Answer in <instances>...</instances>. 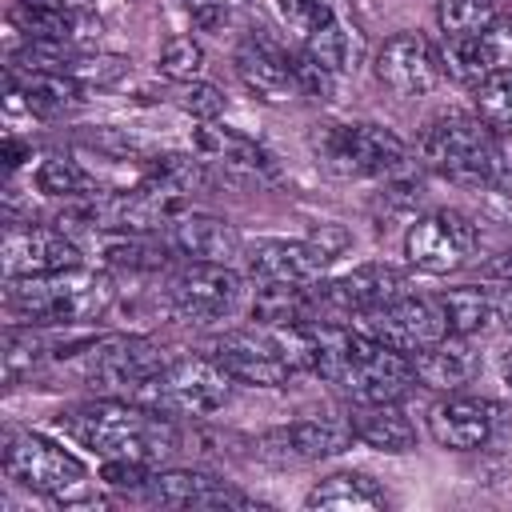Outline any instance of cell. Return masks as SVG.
<instances>
[{"label": "cell", "mask_w": 512, "mask_h": 512, "mask_svg": "<svg viewBox=\"0 0 512 512\" xmlns=\"http://www.w3.org/2000/svg\"><path fill=\"white\" fill-rule=\"evenodd\" d=\"M56 428L72 436L76 444L92 448L100 460H140V464H160L176 452L180 432L172 416L152 412L136 400H92L80 408H68L56 416Z\"/></svg>", "instance_id": "obj_1"}, {"label": "cell", "mask_w": 512, "mask_h": 512, "mask_svg": "<svg viewBox=\"0 0 512 512\" xmlns=\"http://www.w3.org/2000/svg\"><path fill=\"white\" fill-rule=\"evenodd\" d=\"M416 148L432 172L456 184H500L504 164H508L496 144V132L476 112H456V108L432 116Z\"/></svg>", "instance_id": "obj_2"}, {"label": "cell", "mask_w": 512, "mask_h": 512, "mask_svg": "<svg viewBox=\"0 0 512 512\" xmlns=\"http://www.w3.org/2000/svg\"><path fill=\"white\" fill-rule=\"evenodd\" d=\"M4 304L28 324H84L112 304V284L108 276L76 264L44 276H12L4 288Z\"/></svg>", "instance_id": "obj_3"}, {"label": "cell", "mask_w": 512, "mask_h": 512, "mask_svg": "<svg viewBox=\"0 0 512 512\" xmlns=\"http://www.w3.org/2000/svg\"><path fill=\"white\" fill-rule=\"evenodd\" d=\"M0 464H4L8 480H16L20 488H32L40 496L60 500L64 508H100L104 504L96 492H88L84 464L68 448L44 440L40 432L8 428L4 448H0Z\"/></svg>", "instance_id": "obj_4"}, {"label": "cell", "mask_w": 512, "mask_h": 512, "mask_svg": "<svg viewBox=\"0 0 512 512\" xmlns=\"http://www.w3.org/2000/svg\"><path fill=\"white\" fill-rule=\"evenodd\" d=\"M232 376L212 356L168 360L152 380H144L128 400L164 412V416H212L228 404Z\"/></svg>", "instance_id": "obj_5"}, {"label": "cell", "mask_w": 512, "mask_h": 512, "mask_svg": "<svg viewBox=\"0 0 512 512\" xmlns=\"http://www.w3.org/2000/svg\"><path fill=\"white\" fill-rule=\"evenodd\" d=\"M312 148L336 176H396L408 160L404 140L380 124H316Z\"/></svg>", "instance_id": "obj_6"}, {"label": "cell", "mask_w": 512, "mask_h": 512, "mask_svg": "<svg viewBox=\"0 0 512 512\" xmlns=\"http://www.w3.org/2000/svg\"><path fill=\"white\" fill-rule=\"evenodd\" d=\"M164 364H168V356L156 340L132 336V332H112V336H100L88 344L84 380L104 396H132Z\"/></svg>", "instance_id": "obj_7"}, {"label": "cell", "mask_w": 512, "mask_h": 512, "mask_svg": "<svg viewBox=\"0 0 512 512\" xmlns=\"http://www.w3.org/2000/svg\"><path fill=\"white\" fill-rule=\"evenodd\" d=\"M476 224L456 212V208H440V212H428L420 216L408 236H404V252L408 260L420 268V272H432V276H448L456 272L460 264H468V256L476 252Z\"/></svg>", "instance_id": "obj_8"}, {"label": "cell", "mask_w": 512, "mask_h": 512, "mask_svg": "<svg viewBox=\"0 0 512 512\" xmlns=\"http://www.w3.org/2000/svg\"><path fill=\"white\" fill-rule=\"evenodd\" d=\"M208 356L240 384L252 388H280L296 372L280 348V336L272 328H244V332H224L208 344Z\"/></svg>", "instance_id": "obj_9"}, {"label": "cell", "mask_w": 512, "mask_h": 512, "mask_svg": "<svg viewBox=\"0 0 512 512\" xmlns=\"http://www.w3.org/2000/svg\"><path fill=\"white\" fill-rule=\"evenodd\" d=\"M168 300H172V312L180 320H188V324H212V320H224L240 304V276L228 264L192 260L188 268H180L172 276Z\"/></svg>", "instance_id": "obj_10"}, {"label": "cell", "mask_w": 512, "mask_h": 512, "mask_svg": "<svg viewBox=\"0 0 512 512\" xmlns=\"http://www.w3.org/2000/svg\"><path fill=\"white\" fill-rule=\"evenodd\" d=\"M372 72L392 96L412 100V96H428L440 84L444 64H440V52L420 32H396L376 48Z\"/></svg>", "instance_id": "obj_11"}, {"label": "cell", "mask_w": 512, "mask_h": 512, "mask_svg": "<svg viewBox=\"0 0 512 512\" xmlns=\"http://www.w3.org/2000/svg\"><path fill=\"white\" fill-rule=\"evenodd\" d=\"M360 320H364L360 328L368 336L384 340L388 348H396L404 356H412L424 344L448 336V324H444L440 304L436 300H424V296H412V292L400 296V300H392V304H380L372 312H360Z\"/></svg>", "instance_id": "obj_12"}, {"label": "cell", "mask_w": 512, "mask_h": 512, "mask_svg": "<svg viewBox=\"0 0 512 512\" xmlns=\"http://www.w3.org/2000/svg\"><path fill=\"white\" fill-rule=\"evenodd\" d=\"M0 260H4V276H44V272H64V268H76L80 264V244L56 224V228H44V224H8L4 228V248H0Z\"/></svg>", "instance_id": "obj_13"}, {"label": "cell", "mask_w": 512, "mask_h": 512, "mask_svg": "<svg viewBox=\"0 0 512 512\" xmlns=\"http://www.w3.org/2000/svg\"><path fill=\"white\" fill-rule=\"evenodd\" d=\"M504 408L492 400H476V396H448L440 404H432L428 412V432L440 448L452 452H468L492 440V432L500 428Z\"/></svg>", "instance_id": "obj_14"}, {"label": "cell", "mask_w": 512, "mask_h": 512, "mask_svg": "<svg viewBox=\"0 0 512 512\" xmlns=\"http://www.w3.org/2000/svg\"><path fill=\"white\" fill-rule=\"evenodd\" d=\"M244 264L248 276L260 284H312L332 260L312 240H256Z\"/></svg>", "instance_id": "obj_15"}, {"label": "cell", "mask_w": 512, "mask_h": 512, "mask_svg": "<svg viewBox=\"0 0 512 512\" xmlns=\"http://www.w3.org/2000/svg\"><path fill=\"white\" fill-rule=\"evenodd\" d=\"M400 296H408V280L392 264H360V268H352V272H344L320 288L324 304H332L340 312H356V316L372 312L380 304H392Z\"/></svg>", "instance_id": "obj_16"}, {"label": "cell", "mask_w": 512, "mask_h": 512, "mask_svg": "<svg viewBox=\"0 0 512 512\" xmlns=\"http://www.w3.org/2000/svg\"><path fill=\"white\" fill-rule=\"evenodd\" d=\"M148 496L164 508H252L248 496H240L224 480H216L208 472H192V468L156 472L148 480Z\"/></svg>", "instance_id": "obj_17"}, {"label": "cell", "mask_w": 512, "mask_h": 512, "mask_svg": "<svg viewBox=\"0 0 512 512\" xmlns=\"http://www.w3.org/2000/svg\"><path fill=\"white\" fill-rule=\"evenodd\" d=\"M236 72H240V80L248 84V92H256V96L268 100V104H280V100H288L292 92H300L288 52L276 48L268 36H248V40L236 48Z\"/></svg>", "instance_id": "obj_18"}, {"label": "cell", "mask_w": 512, "mask_h": 512, "mask_svg": "<svg viewBox=\"0 0 512 512\" xmlns=\"http://www.w3.org/2000/svg\"><path fill=\"white\" fill-rule=\"evenodd\" d=\"M408 360H412V376H416L424 388H436V392H456V388H464V384L476 376V368H480L476 348L468 344V336H456V332H448V336L424 344V348L412 352Z\"/></svg>", "instance_id": "obj_19"}, {"label": "cell", "mask_w": 512, "mask_h": 512, "mask_svg": "<svg viewBox=\"0 0 512 512\" xmlns=\"http://www.w3.org/2000/svg\"><path fill=\"white\" fill-rule=\"evenodd\" d=\"M172 248L192 256V260H212V264H228L232 256H240V232L212 212H180L168 224Z\"/></svg>", "instance_id": "obj_20"}, {"label": "cell", "mask_w": 512, "mask_h": 512, "mask_svg": "<svg viewBox=\"0 0 512 512\" xmlns=\"http://www.w3.org/2000/svg\"><path fill=\"white\" fill-rule=\"evenodd\" d=\"M8 84H12L16 96H24V108L32 116H44V120L64 116L80 100V84L68 72H56V68H16L12 64Z\"/></svg>", "instance_id": "obj_21"}, {"label": "cell", "mask_w": 512, "mask_h": 512, "mask_svg": "<svg viewBox=\"0 0 512 512\" xmlns=\"http://www.w3.org/2000/svg\"><path fill=\"white\" fill-rule=\"evenodd\" d=\"M196 148H200L204 156L220 160L224 168L244 172V176H252V180H268V176L276 172L272 156H268L252 136L228 128V124H216V120H208V124L196 128Z\"/></svg>", "instance_id": "obj_22"}, {"label": "cell", "mask_w": 512, "mask_h": 512, "mask_svg": "<svg viewBox=\"0 0 512 512\" xmlns=\"http://www.w3.org/2000/svg\"><path fill=\"white\" fill-rule=\"evenodd\" d=\"M348 424H352V436H356L360 444L380 448V452H408V448L416 444V428H412V420L400 412L396 400L352 404Z\"/></svg>", "instance_id": "obj_23"}, {"label": "cell", "mask_w": 512, "mask_h": 512, "mask_svg": "<svg viewBox=\"0 0 512 512\" xmlns=\"http://www.w3.org/2000/svg\"><path fill=\"white\" fill-rule=\"evenodd\" d=\"M92 248L108 268H124V272H156L168 264V248L152 240V232H128V228L92 232Z\"/></svg>", "instance_id": "obj_24"}, {"label": "cell", "mask_w": 512, "mask_h": 512, "mask_svg": "<svg viewBox=\"0 0 512 512\" xmlns=\"http://www.w3.org/2000/svg\"><path fill=\"white\" fill-rule=\"evenodd\" d=\"M284 440V448L296 456V460H324V456H336L344 452L356 436H352V424L348 420H332V416H304V420H292L288 428L276 432Z\"/></svg>", "instance_id": "obj_25"}, {"label": "cell", "mask_w": 512, "mask_h": 512, "mask_svg": "<svg viewBox=\"0 0 512 512\" xmlns=\"http://www.w3.org/2000/svg\"><path fill=\"white\" fill-rule=\"evenodd\" d=\"M308 508H332V512H364V508H384L388 496L376 488V480L360 476V472H332L324 476L308 496H304Z\"/></svg>", "instance_id": "obj_26"}, {"label": "cell", "mask_w": 512, "mask_h": 512, "mask_svg": "<svg viewBox=\"0 0 512 512\" xmlns=\"http://www.w3.org/2000/svg\"><path fill=\"white\" fill-rule=\"evenodd\" d=\"M436 304L444 312L448 332H456V336H476L500 316V300L488 288H476V284L448 288L444 296H436Z\"/></svg>", "instance_id": "obj_27"}, {"label": "cell", "mask_w": 512, "mask_h": 512, "mask_svg": "<svg viewBox=\"0 0 512 512\" xmlns=\"http://www.w3.org/2000/svg\"><path fill=\"white\" fill-rule=\"evenodd\" d=\"M320 300L308 296L304 284H260L256 300H252V320L264 328H288V324H304L312 316V304Z\"/></svg>", "instance_id": "obj_28"}, {"label": "cell", "mask_w": 512, "mask_h": 512, "mask_svg": "<svg viewBox=\"0 0 512 512\" xmlns=\"http://www.w3.org/2000/svg\"><path fill=\"white\" fill-rule=\"evenodd\" d=\"M304 52L320 68H328L332 76H344L356 64V56H360V36L344 20H328L324 28H316L312 36H304Z\"/></svg>", "instance_id": "obj_29"}, {"label": "cell", "mask_w": 512, "mask_h": 512, "mask_svg": "<svg viewBox=\"0 0 512 512\" xmlns=\"http://www.w3.org/2000/svg\"><path fill=\"white\" fill-rule=\"evenodd\" d=\"M48 356V344L40 340V332L32 328H4V352H0V364H4V380L16 384L24 376H32Z\"/></svg>", "instance_id": "obj_30"}, {"label": "cell", "mask_w": 512, "mask_h": 512, "mask_svg": "<svg viewBox=\"0 0 512 512\" xmlns=\"http://www.w3.org/2000/svg\"><path fill=\"white\" fill-rule=\"evenodd\" d=\"M500 20L496 0H436V24L444 36H476Z\"/></svg>", "instance_id": "obj_31"}, {"label": "cell", "mask_w": 512, "mask_h": 512, "mask_svg": "<svg viewBox=\"0 0 512 512\" xmlns=\"http://www.w3.org/2000/svg\"><path fill=\"white\" fill-rule=\"evenodd\" d=\"M36 188L44 196H64V200H80L92 192V176L68 160V156H48L40 168H36Z\"/></svg>", "instance_id": "obj_32"}, {"label": "cell", "mask_w": 512, "mask_h": 512, "mask_svg": "<svg viewBox=\"0 0 512 512\" xmlns=\"http://www.w3.org/2000/svg\"><path fill=\"white\" fill-rule=\"evenodd\" d=\"M476 116L492 132H512V72H492L476 84Z\"/></svg>", "instance_id": "obj_33"}, {"label": "cell", "mask_w": 512, "mask_h": 512, "mask_svg": "<svg viewBox=\"0 0 512 512\" xmlns=\"http://www.w3.org/2000/svg\"><path fill=\"white\" fill-rule=\"evenodd\" d=\"M160 76L164 80H176V84H188L200 76L204 68V48L192 40V36H168L164 48H160V60H156Z\"/></svg>", "instance_id": "obj_34"}, {"label": "cell", "mask_w": 512, "mask_h": 512, "mask_svg": "<svg viewBox=\"0 0 512 512\" xmlns=\"http://www.w3.org/2000/svg\"><path fill=\"white\" fill-rule=\"evenodd\" d=\"M64 72H68L80 88H112V84L124 80L128 60H124V56H104V52H96V56H68Z\"/></svg>", "instance_id": "obj_35"}, {"label": "cell", "mask_w": 512, "mask_h": 512, "mask_svg": "<svg viewBox=\"0 0 512 512\" xmlns=\"http://www.w3.org/2000/svg\"><path fill=\"white\" fill-rule=\"evenodd\" d=\"M472 44H476L484 80L492 72H512V20H492L484 32L472 36Z\"/></svg>", "instance_id": "obj_36"}, {"label": "cell", "mask_w": 512, "mask_h": 512, "mask_svg": "<svg viewBox=\"0 0 512 512\" xmlns=\"http://www.w3.org/2000/svg\"><path fill=\"white\" fill-rule=\"evenodd\" d=\"M152 176L172 180L180 192H192V188H204V184H208V176H204V160H196V156H180V152L156 156Z\"/></svg>", "instance_id": "obj_37"}, {"label": "cell", "mask_w": 512, "mask_h": 512, "mask_svg": "<svg viewBox=\"0 0 512 512\" xmlns=\"http://www.w3.org/2000/svg\"><path fill=\"white\" fill-rule=\"evenodd\" d=\"M276 4H280L284 20L296 32H304V36H312L316 28H324L328 20H336V0H276Z\"/></svg>", "instance_id": "obj_38"}, {"label": "cell", "mask_w": 512, "mask_h": 512, "mask_svg": "<svg viewBox=\"0 0 512 512\" xmlns=\"http://www.w3.org/2000/svg\"><path fill=\"white\" fill-rule=\"evenodd\" d=\"M180 108H184L192 120L208 124V120H216V116L224 112V92H220L216 84H208V80H188V84L180 88Z\"/></svg>", "instance_id": "obj_39"}, {"label": "cell", "mask_w": 512, "mask_h": 512, "mask_svg": "<svg viewBox=\"0 0 512 512\" xmlns=\"http://www.w3.org/2000/svg\"><path fill=\"white\" fill-rule=\"evenodd\" d=\"M288 60H292V72H296V88L300 92H308V96H332V88H336V76L328 72V68H320L304 48H296V52H288Z\"/></svg>", "instance_id": "obj_40"}, {"label": "cell", "mask_w": 512, "mask_h": 512, "mask_svg": "<svg viewBox=\"0 0 512 512\" xmlns=\"http://www.w3.org/2000/svg\"><path fill=\"white\" fill-rule=\"evenodd\" d=\"M152 464H140V460H104L100 464V480L108 488H148Z\"/></svg>", "instance_id": "obj_41"}, {"label": "cell", "mask_w": 512, "mask_h": 512, "mask_svg": "<svg viewBox=\"0 0 512 512\" xmlns=\"http://www.w3.org/2000/svg\"><path fill=\"white\" fill-rule=\"evenodd\" d=\"M308 240H312V244H316V248H320L328 260H336V256L348 248V232H344L340 224H320V228H316Z\"/></svg>", "instance_id": "obj_42"}, {"label": "cell", "mask_w": 512, "mask_h": 512, "mask_svg": "<svg viewBox=\"0 0 512 512\" xmlns=\"http://www.w3.org/2000/svg\"><path fill=\"white\" fill-rule=\"evenodd\" d=\"M484 276H488V280H504V284H512V248L500 252V256H492V260L484 264Z\"/></svg>", "instance_id": "obj_43"}, {"label": "cell", "mask_w": 512, "mask_h": 512, "mask_svg": "<svg viewBox=\"0 0 512 512\" xmlns=\"http://www.w3.org/2000/svg\"><path fill=\"white\" fill-rule=\"evenodd\" d=\"M24 156H28V148H24L20 140H12V136H8V140H4V164H8V168H20V164H24Z\"/></svg>", "instance_id": "obj_44"}, {"label": "cell", "mask_w": 512, "mask_h": 512, "mask_svg": "<svg viewBox=\"0 0 512 512\" xmlns=\"http://www.w3.org/2000/svg\"><path fill=\"white\" fill-rule=\"evenodd\" d=\"M500 320L508 324V332H512V284L504 288V296H500Z\"/></svg>", "instance_id": "obj_45"}, {"label": "cell", "mask_w": 512, "mask_h": 512, "mask_svg": "<svg viewBox=\"0 0 512 512\" xmlns=\"http://www.w3.org/2000/svg\"><path fill=\"white\" fill-rule=\"evenodd\" d=\"M500 376H504V384L512 388V348H508V352L500 356Z\"/></svg>", "instance_id": "obj_46"}]
</instances>
